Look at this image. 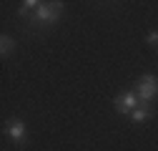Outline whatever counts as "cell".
Returning <instances> with one entry per match:
<instances>
[{
	"instance_id": "1",
	"label": "cell",
	"mask_w": 158,
	"mask_h": 151,
	"mask_svg": "<svg viewBox=\"0 0 158 151\" xmlns=\"http://www.w3.org/2000/svg\"><path fill=\"white\" fill-rule=\"evenodd\" d=\"M135 96H138V103L141 106H148L158 96V78L156 76H143V78L135 83Z\"/></svg>"
},
{
	"instance_id": "2",
	"label": "cell",
	"mask_w": 158,
	"mask_h": 151,
	"mask_svg": "<svg viewBox=\"0 0 158 151\" xmlns=\"http://www.w3.org/2000/svg\"><path fill=\"white\" fill-rule=\"evenodd\" d=\"M63 10V3H40V8L35 10L33 15V23H55L58 20V15H60Z\"/></svg>"
},
{
	"instance_id": "3",
	"label": "cell",
	"mask_w": 158,
	"mask_h": 151,
	"mask_svg": "<svg viewBox=\"0 0 158 151\" xmlns=\"http://www.w3.org/2000/svg\"><path fill=\"white\" fill-rule=\"evenodd\" d=\"M138 106V96H135V91H128V93H123V96H118L115 98V111L118 113H133Z\"/></svg>"
},
{
	"instance_id": "4",
	"label": "cell",
	"mask_w": 158,
	"mask_h": 151,
	"mask_svg": "<svg viewBox=\"0 0 158 151\" xmlns=\"http://www.w3.org/2000/svg\"><path fill=\"white\" fill-rule=\"evenodd\" d=\"M5 131H8V136H10L13 141H23V139H25V126H23L20 119H10Z\"/></svg>"
},
{
	"instance_id": "5",
	"label": "cell",
	"mask_w": 158,
	"mask_h": 151,
	"mask_svg": "<svg viewBox=\"0 0 158 151\" xmlns=\"http://www.w3.org/2000/svg\"><path fill=\"white\" fill-rule=\"evenodd\" d=\"M151 106H138L133 113H131V119H133V123H143V121H148L151 119Z\"/></svg>"
},
{
	"instance_id": "6",
	"label": "cell",
	"mask_w": 158,
	"mask_h": 151,
	"mask_svg": "<svg viewBox=\"0 0 158 151\" xmlns=\"http://www.w3.org/2000/svg\"><path fill=\"white\" fill-rule=\"evenodd\" d=\"M38 8H40V3H38V0H25V3L20 5V10H18V13H20V15H28V13L38 10ZM33 15H35V13H33Z\"/></svg>"
},
{
	"instance_id": "7",
	"label": "cell",
	"mask_w": 158,
	"mask_h": 151,
	"mask_svg": "<svg viewBox=\"0 0 158 151\" xmlns=\"http://www.w3.org/2000/svg\"><path fill=\"white\" fill-rule=\"evenodd\" d=\"M13 45H15V43H13L10 35H3V38H0V53H3V55H8V53L13 50Z\"/></svg>"
},
{
	"instance_id": "8",
	"label": "cell",
	"mask_w": 158,
	"mask_h": 151,
	"mask_svg": "<svg viewBox=\"0 0 158 151\" xmlns=\"http://www.w3.org/2000/svg\"><path fill=\"white\" fill-rule=\"evenodd\" d=\"M146 41H148V43H156V45H158V33H148V35H146Z\"/></svg>"
}]
</instances>
